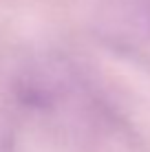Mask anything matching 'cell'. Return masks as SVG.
I'll use <instances>...</instances> for the list:
<instances>
[{
	"instance_id": "obj_1",
	"label": "cell",
	"mask_w": 150,
	"mask_h": 152,
	"mask_svg": "<svg viewBox=\"0 0 150 152\" xmlns=\"http://www.w3.org/2000/svg\"><path fill=\"white\" fill-rule=\"evenodd\" d=\"M95 31L108 49L128 57H150V0H104Z\"/></svg>"
}]
</instances>
